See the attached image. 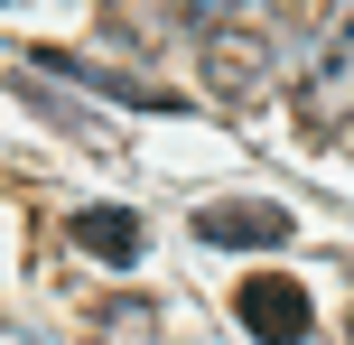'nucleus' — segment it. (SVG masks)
<instances>
[{"mask_svg":"<svg viewBox=\"0 0 354 345\" xmlns=\"http://www.w3.org/2000/svg\"><path fill=\"white\" fill-rule=\"evenodd\" d=\"M280 28H289L280 0H233V10L205 28V93L214 103L252 112L270 84H280Z\"/></svg>","mask_w":354,"mask_h":345,"instance_id":"1","label":"nucleus"},{"mask_svg":"<svg viewBox=\"0 0 354 345\" xmlns=\"http://www.w3.org/2000/svg\"><path fill=\"white\" fill-rule=\"evenodd\" d=\"M299 122L317 131V140H336L354 122V0H336V10L317 19V37H308V56H299Z\"/></svg>","mask_w":354,"mask_h":345,"instance_id":"2","label":"nucleus"},{"mask_svg":"<svg viewBox=\"0 0 354 345\" xmlns=\"http://www.w3.org/2000/svg\"><path fill=\"white\" fill-rule=\"evenodd\" d=\"M233 317H243V336H261V345H299L317 327V308H308V290L289 271H252L243 290H233Z\"/></svg>","mask_w":354,"mask_h":345,"instance_id":"3","label":"nucleus"},{"mask_svg":"<svg viewBox=\"0 0 354 345\" xmlns=\"http://www.w3.org/2000/svg\"><path fill=\"white\" fill-rule=\"evenodd\" d=\"M196 234H205V243H252V252H270V243H289L299 224H289L280 205H261V196H224V205L196 215Z\"/></svg>","mask_w":354,"mask_h":345,"instance_id":"4","label":"nucleus"},{"mask_svg":"<svg viewBox=\"0 0 354 345\" xmlns=\"http://www.w3.org/2000/svg\"><path fill=\"white\" fill-rule=\"evenodd\" d=\"M28 66H47V75H75L84 93H112V103H140V112H177V93H168V84H140V75H112V66H75V56H56V47H37Z\"/></svg>","mask_w":354,"mask_h":345,"instance_id":"5","label":"nucleus"},{"mask_svg":"<svg viewBox=\"0 0 354 345\" xmlns=\"http://www.w3.org/2000/svg\"><path fill=\"white\" fill-rule=\"evenodd\" d=\"M75 243H84L93 261H140V215H131V205H84V215H75Z\"/></svg>","mask_w":354,"mask_h":345,"instance_id":"6","label":"nucleus"},{"mask_svg":"<svg viewBox=\"0 0 354 345\" xmlns=\"http://www.w3.org/2000/svg\"><path fill=\"white\" fill-rule=\"evenodd\" d=\"M103 10H112V28H122L131 47H159L177 19H187V0H103Z\"/></svg>","mask_w":354,"mask_h":345,"instance_id":"7","label":"nucleus"},{"mask_svg":"<svg viewBox=\"0 0 354 345\" xmlns=\"http://www.w3.org/2000/svg\"><path fill=\"white\" fill-rule=\"evenodd\" d=\"M224 10H233V0H187V19H205V28H214Z\"/></svg>","mask_w":354,"mask_h":345,"instance_id":"8","label":"nucleus"},{"mask_svg":"<svg viewBox=\"0 0 354 345\" xmlns=\"http://www.w3.org/2000/svg\"><path fill=\"white\" fill-rule=\"evenodd\" d=\"M345 345H354V327H345Z\"/></svg>","mask_w":354,"mask_h":345,"instance_id":"9","label":"nucleus"}]
</instances>
